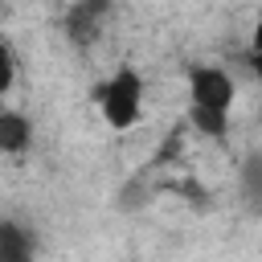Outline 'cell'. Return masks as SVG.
Returning a JSON list of instances; mask_svg holds the SVG:
<instances>
[{"mask_svg":"<svg viewBox=\"0 0 262 262\" xmlns=\"http://www.w3.org/2000/svg\"><path fill=\"white\" fill-rule=\"evenodd\" d=\"M98 106H102V119L115 127V131H131L139 119H143V82L131 66H123L111 82H102L94 90Z\"/></svg>","mask_w":262,"mask_h":262,"instance_id":"1","label":"cell"},{"mask_svg":"<svg viewBox=\"0 0 262 262\" xmlns=\"http://www.w3.org/2000/svg\"><path fill=\"white\" fill-rule=\"evenodd\" d=\"M233 78L221 66H192L188 74V94L192 106H209V111H229L233 106Z\"/></svg>","mask_w":262,"mask_h":262,"instance_id":"2","label":"cell"},{"mask_svg":"<svg viewBox=\"0 0 262 262\" xmlns=\"http://www.w3.org/2000/svg\"><path fill=\"white\" fill-rule=\"evenodd\" d=\"M106 12H111V0H70V8H66V33L78 45H90L98 37Z\"/></svg>","mask_w":262,"mask_h":262,"instance_id":"3","label":"cell"},{"mask_svg":"<svg viewBox=\"0 0 262 262\" xmlns=\"http://www.w3.org/2000/svg\"><path fill=\"white\" fill-rule=\"evenodd\" d=\"M29 139H33L29 119H25L20 111L0 106V151H4V156H20V151L29 147Z\"/></svg>","mask_w":262,"mask_h":262,"instance_id":"4","label":"cell"},{"mask_svg":"<svg viewBox=\"0 0 262 262\" xmlns=\"http://www.w3.org/2000/svg\"><path fill=\"white\" fill-rule=\"evenodd\" d=\"M0 262H33V233L16 221H0Z\"/></svg>","mask_w":262,"mask_h":262,"instance_id":"5","label":"cell"},{"mask_svg":"<svg viewBox=\"0 0 262 262\" xmlns=\"http://www.w3.org/2000/svg\"><path fill=\"white\" fill-rule=\"evenodd\" d=\"M188 123L205 139H221L229 131V111H209V106H188Z\"/></svg>","mask_w":262,"mask_h":262,"instance_id":"6","label":"cell"},{"mask_svg":"<svg viewBox=\"0 0 262 262\" xmlns=\"http://www.w3.org/2000/svg\"><path fill=\"white\" fill-rule=\"evenodd\" d=\"M16 82V61H12V49L0 41V94H8Z\"/></svg>","mask_w":262,"mask_h":262,"instance_id":"7","label":"cell"},{"mask_svg":"<svg viewBox=\"0 0 262 262\" xmlns=\"http://www.w3.org/2000/svg\"><path fill=\"white\" fill-rule=\"evenodd\" d=\"M0 12H4V4H0Z\"/></svg>","mask_w":262,"mask_h":262,"instance_id":"8","label":"cell"}]
</instances>
